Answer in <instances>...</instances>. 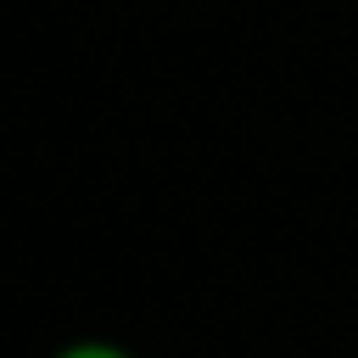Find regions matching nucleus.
<instances>
[{
    "mask_svg": "<svg viewBox=\"0 0 358 358\" xmlns=\"http://www.w3.org/2000/svg\"><path fill=\"white\" fill-rule=\"evenodd\" d=\"M50 358H140V352L123 347V341H112V336H73V341H62Z\"/></svg>",
    "mask_w": 358,
    "mask_h": 358,
    "instance_id": "f257e3e1",
    "label": "nucleus"
}]
</instances>
